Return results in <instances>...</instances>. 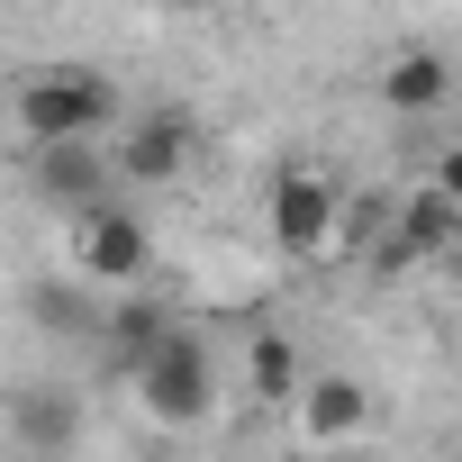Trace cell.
Segmentation results:
<instances>
[{"label": "cell", "instance_id": "3", "mask_svg": "<svg viewBox=\"0 0 462 462\" xmlns=\"http://www.w3.org/2000/svg\"><path fill=\"white\" fill-rule=\"evenodd\" d=\"M336 236H345V190H336L318 163H282V172H273V254L309 263V254H327Z\"/></svg>", "mask_w": 462, "mask_h": 462}, {"label": "cell", "instance_id": "5", "mask_svg": "<svg viewBox=\"0 0 462 462\" xmlns=\"http://www.w3.org/2000/svg\"><path fill=\"white\" fill-rule=\"evenodd\" d=\"M190 145H199V127H190V109H136L118 136H109V163H118V190H154V181H181V163H190Z\"/></svg>", "mask_w": 462, "mask_h": 462}, {"label": "cell", "instance_id": "11", "mask_svg": "<svg viewBox=\"0 0 462 462\" xmlns=\"http://www.w3.org/2000/svg\"><path fill=\"white\" fill-rule=\"evenodd\" d=\"M163 327H172V309H163V300H136V291H127V300H118L109 318H100V345H109V363H118V372H136V363H145V354L163 345Z\"/></svg>", "mask_w": 462, "mask_h": 462}, {"label": "cell", "instance_id": "13", "mask_svg": "<svg viewBox=\"0 0 462 462\" xmlns=\"http://www.w3.org/2000/svg\"><path fill=\"white\" fill-rule=\"evenodd\" d=\"M28 318L55 327V336H100V318H91V300H82L73 282H37V291H28Z\"/></svg>", "mask_w": 462, "mask_h": 462}, {"label": "cell", "instance_id": "8", "mask_svg": "<svg viewBox=\"0 0 462 462\" xmlns=\"http://www.w3.org/2000/svg\"><path fill=\"white\" fill-rule=\"evenodd\" d=\"M291 408H300L309 444H354V435L372 426V390H363L354 372H318V381H300Z\"/></svg>", "mask_w": 462, "mask_h": 462}, {"label": "cell", "instance_id": "2", "mask_svg": "<svg viewBox=\"0 0 462 462\" xmlns=\"http://www.w3.org/2000/svg\"><path fill=\"white\" fill-rule=\"evenodd\" d=\"M19 127L28 145H55V136H109L118 127V91L82 64H55V73H28L19 82Z\"/></svg>", "mask_w": 462, "mask_h": 462}, {"label": "cell", "instance_id": "10", "mask_svg": "<svg viewBox=\"0 0 462 462\" xmlns=\"http://www.w3.org/2000/svg\"><path fill=\"white\" fill-rule=\"evenodd\" d=\"M10 435H19L28 453H64V444L82 435V399H73V390L28 381V390H10Z\"/></svg>", "mask_w": 462, "mask_h": 462}, {"label": "cell", "instance_id": "6", "mask_svg": "<svg viewBox=\"0 0 462 462\" xmlns=\"http://www.w3.org/2000/svg\"><path fill=\"white\" fill-rule=\"evenodd\" d=\"M37 199H46V208H64V217H82V208L118 199L109 136H55V145H37Z\"/></svg>", "mask_w": 462, "mask_h": 462}, {"label": "cell", "instance_id": "12", "mask_svg": "<svg viewBox=\"0 0 462 462\" xmlns=\"http://www.w3.org/2000/svg\"><path fill=\"white\" fill-rule=\"evenodd\" d=\"M245 381H254V399L282 408V399L300 390V345H291V336H254V345H245Z\"/></svg>", "mask_w": 462, "mask_h": 462}, {"label": "cell", "instance_id": "1", "mask_svg": "<svg viewBox=\"0 0 462 462\" xmlns=\"http://www.w3.org/2000/svg\"><path fill=\"white\" fill-rule=\"evenodd\" d=\"M136 381V408L154 417V426H199V417H217V354H208V336L199 327H163V345L127 372Z\"/></svg>", "mask_w": 462, "mask_h": 462}, {"label": "cell", "instance_id": "7", "mask_svg": "<svg viewBox=\"0 0 462 462\" xmlns=\"http://www.w3.org/2000/svg\"><path fill=\"white\" fill-rule=\"evenodd\" d=\"M453 236H462V208L426 181L417 199H399L390 208V245H381V273H408V263H435V254H453Z\"/></svg>", "mask_w": 462, "mask_h": 462}, {"label": "cell", "instance_id": "9", "mask_svg": "<svg viewBox=\"0 0 462 462\" xmlns=\"http://www.w3.org/2000/svg\"><path fill=\"white\" fill-rule=\"evenodd\" d=\"M444 91H453V64H444L435 46H399V55L381 64V109H399V118L444 109Z\"/></svg>", "mask_w": 462, "mask_h": 462}, {"label": "cell", "instance_id": "15", "mask_svg": "<svg viewBox=\"0 0 462 462\" xmlns=\"http://www.w3.org/2000/svg\"><path fill=\"white\" fill-rule=\"evenodd\" d=\"M163 10H208V0H163Z\"/></svg>", "mask_w": 462, "mask_h": 462}, {"label": "cell", "instance_id": "4", "mask_svg": "<svg viewBox=\"0 0 462 462\" xmlns=\"http://www.w3.org/2000/svg\"><path fill=\"white\" fill-rule=\"evenodd\" d=\"M73 263H82V282L136 291V282H145V263H154L145 217H136L127 199H100V208H82V217H73Z\"/></svg>", "mask_w": 462, "mask_h": 462}, {"label": "cell", "instance_id": "14", "mask_svg": "<svg viewBox=\"0 0 462 462\" xmlns=\"http://www.w3.org/2000/svg\"><path fill=\"white\" fill-rule=\"evenodd\" d=\"M435 190L462 208V145H444V154H435Z\"/></svg>", "mask_w": 462, "mask_h": 462}]
</instances>
